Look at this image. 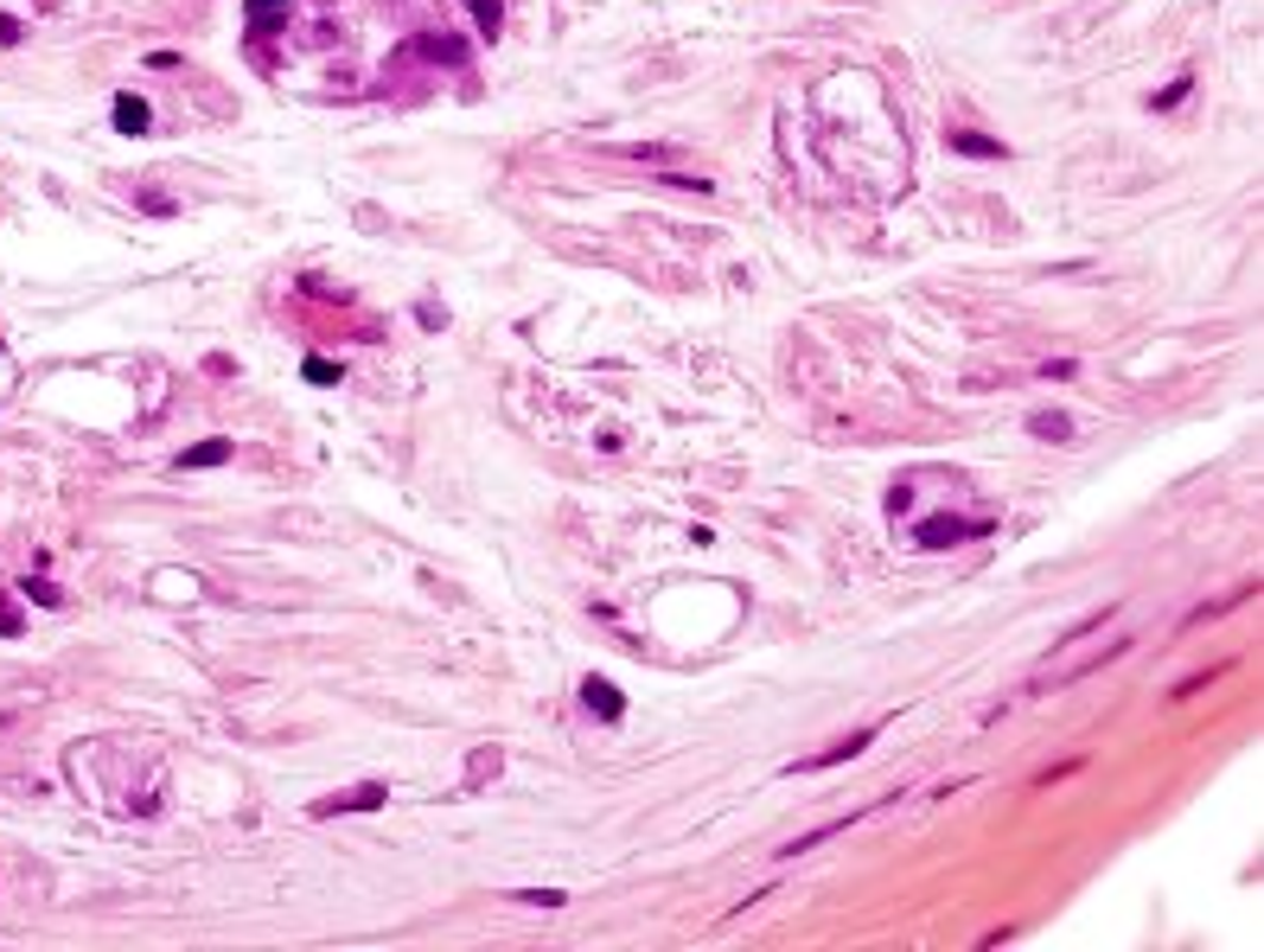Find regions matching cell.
Wrapping results in <instances>:
<instances>
[{"label": "cell", "mask_w": 1264, "mask_h": 952, "mask_svg": "<svg viewBox=\"0 0 1264 952\" xmlns=\"http://www.w3.org/2000/svg\"><path fill=\"white\" fill-rule=\"evenodd\" d=\"M965 537H990V518H926L920 531H913V544L920 550H945V544H965Z\"/></svg>", "instance_id": "obj_1"}, {"label": "cell", "mask_w": 1264, "mask_h": 952, "mask_svg": "<svg viewBox=\"0 0 1264 952\" xmlns=\"http://www.w3.org/2000/svg\"><path fill=\"white\" fill-rule=\"evenodd\" d=\"M384 800H390V787L364 780V787H345V793H333V800H313V819H333V812H377Z\"/></svg>", "instance_id": "obj_2"}, {"label": "cell", "mask_w": 1264, "mask_h": 952, "mask_svg": "<svg viewBox=\"0 0 1264 952\" xmlns=\"http://www.w3.org/2000/svg\"><path fill=\"white\" fill-rule=\"evenodd\" d=\"M109 122H115V134H147V128H153V109H147L134 90H121V96L109 102Z\"/></svg>", "instance_id": "obj_3"}, {"label": "cell", "mask_w": 1264, "mask_h": 952, "mask_svg": "<svg viewBox=\"0 0 1264 952\" xmlns=\"http://www.w3.org/2000/svg\"><path fill=\"white\" fill-rule=\"evenodd\" d=\"M582 704H588L601 723H620V716H627V697H620L607 678H582Z\"/></svg>", "instance_id": "obj_4"}, {"label": "cell", "mask_w": 1264, "mask_h": 952, "mask_svg": "<svg viewBox=\"0 0 1264 952\" xmlns=\"http://www.w3.org/2000/svg\"><path fill=\"white\" fill-rule=\"evenodd\" d=\"M403 58H435V64H467V45H460V38H435V32H422V38H409V45H403Z\"/></svg>", "instance_id": "obj_5"}, {"label": "cell", "mask_w": 1264, "mask_h": 952, "mask_svg": "<svg viewBox=\"0 0 1264 952\" xmlns=\"http://www.w3.org/2000/svg\"><path fill=\"white\" fill-rule=\"evenodd\" d=\"M869 742H875V729H856V736H843V742H830L824 755H811V761H798V768H805V774H817V768H837V761H856V755H862Z\"/></svg>", "instance_id": "obj_6"}, {"label": "cell", "mask_w": 1264, "mask_h": 952, "mask_svg": "<svg viewBox=\"0 0 1264 952\" xmlns=\"http://www.w3.org/2000/svg\"><path fill=\"white\" fill-rule=\"evenodd\" d=\"M952 154H971V160H1003V141H990V134H971V128H952Z\"/></svg>", "instance_id": "obj_7"}, {"label": "cell", "mask_w": 1264, "mask_h": 952, "mask_svg": "<svg viewBox=\"0 0 1264 952\" xmlns=\"http://www.w3.org/2000/svg\"><path fill=\"white\" fill-rule=\"evenodd\" d=\"M224 461H230V441H198V448H185V454H179V467H185V473H198V467H224Z\"/></svg>", "instance_id": "obj_8"}, {"label": "cell", "mask_w": 1264, "mask_h": 952, "mask_svg": "<svg viewBox=\"0 0 1264 952\" xmlns=\"http://www.w3.org/2000/svg\"><path fill=\"white\" fill-rule=\"evenodd\" d=\"M1028 435H1041V441H1067V435H1073V422H1067L1060 409H1035V416H1028Z\"/></svg>", "instance_id": "obj_9"}, {"label": "cell", "mask_w": 1264, "mask_h": 952, "mask_svg": "<svg viewBox=\"0 0 1264 952\" xmlns=\"http://www.w3.org/2000/svg\"><path fill=\"white\" fill-rule=\"evenodd\" d=\"M849 819H856V812H849ZM849 819H830V825H817V832H805V838H792V844H785L779 857H805V851H817L824 838H837V832H849Z\"/></svg>", "instance_id": "obj_10"}, {"label": "cell", "mask_w": 1264, "mask_h": 952, "mask_svg": "<svg viewBox=\"0 0 1264 952\" xmlns=\"http://www.w3.org/2000/svg\"><path fill=\"white\" fill-rule=\"evenodd\" d=\"M467 6H473L480 38H499V26H505V0H467Z\"/></svg>", "instance_id": "obj_11"}, {"label": "cell", "mask_w": 1264, "mask_h": 952, "mask_svg": "<svg viewBox=\"0 0 1264 952\" xmlns=\"http://www.w3.org/2000/svg\"><path fill=\"white\" fill-rule=\"evenodd\" d=\"M281 6H294V0H243V19H249L256 32H269V19H275Z\"/></svg>", "instance_id": "obj_12"}, {"label": "cell", "mask_w": 1264, "mask_h": 952, "mask_svg": "<svg viewBox=\"0 0 1264 952\" xmlns=\"http://www.w3.org/2000/svg\"><path fill=\"white\" fill-rule=\"evenodd\" d=\"M26 595L38 601V608H58L64 595H58V582H45V576H26Z\"/></svg>", "instance_id": "obj_13"}, {"label": "cell", "mask_w": 1264, "mask_h": 952, "mask_svg": "<svg viewBox=\"0 0 1264 952\" xmlns=\"http://www.w3.org/2000/svg\"><path fill=\"white\" fill-rule=\"evenodd\" d=\"M492 774H499V748L473 755V768H467V787H480V780H492Z\"/></svg>", "instance_id": "obj_14"}, {"label": "cell", "mask_w": 1264, "mask_h": 952, "mask_svg": "<svg viewBox=\"0 0 1264 952\" xmlns=\"http://www.w3.org/2000/svg\"><path fill=\"white\" fill-rule=\"evenodd\" d=\"M301 371H307V384H339V365L333 358H307Z\"/></svg>", "instance_id": "obj_15"}, {"label": "cell", "mask_w": 1264, "mask_h": 952, "mask_svg": "<svg viewBox=\"0 0 1264 952\" xmlns=\"http://www.w3.org/2000/svg\"><path fill=\"white\" fill-rule=\"evenodd\" d=\"M658 185H670V192H715V185H709V179H690V173H664V179H658Z\"/></svg>", "instance_id": "obj_16"}, {"label": "cell", "mask_w": 1264, "mask_h": 952, "mask_svg": "<svg viewBox=\"0 0 1264 952\" xmlns=\"http://www.w3.org/2000/svg\"><path fill=\"white\" fill-rule=\"evenodd\" d=\"M518 902H531V908H563V902H569V895H563V889H524V895H518Z\"/></svg>", "instance_id": "obj_17"}, {"label": "cell", "mask_w": 1264, "mask_h": 952, "mask_svg": "<svg viewBox=\"0 0 1264 952\" xmlns=\"http://www.w3.org/2000/svg\"><path fill=\"white\" fill-rule=\"evenodd\" d=\"M1188 90H1195V77H1176V83H1169V90H1163V96H1156V109H1176V102H1182V96H1188Z\"/></svg>", "instance_id": "obj_18"}, {"label": "cell", "mask_w": 1264, "mask_h": 952, "mask_svg": "<svg viewBox=\"0 0 1264 952\" xmlns=\"http://www.w3.org/2000/svg\"><path fill=\"white\" fill-rule=\"evenodd\" d=\"M0 633H6V640H13V633H19V608H13V601H6V595H0Z\"/></svg>", "instance_id": "obj_19"}, {"label": "cell", "mask_w": 1264, "mask_h": 952, "mask_svg": "<svg viewBox=\"0 0 1264 952\" xmlns=\"http://www.w3.org/2000/svg\"><path fill=\"white\" fill-rule=\"evenodd\" d=\"M19 38H26V26L13 13H0V45H19Z\"/></svg>", "instance_id": "obj_20"}]
</instances>
